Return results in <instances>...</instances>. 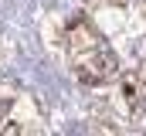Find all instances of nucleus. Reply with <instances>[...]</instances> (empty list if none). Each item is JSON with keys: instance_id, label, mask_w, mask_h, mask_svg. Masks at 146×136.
<instances>
[{"instance_id": "obj_1", "label": "nucleus", "mask_w": 146, "mask_h": 136, "mask_svg": "<svg viewBox=\"0 0 146 136\" xmlns=\"http://www.w3.org/2000/svg\"><path fill=\"white\" fill-rule=\"evenodd\" d=\"M3 112H7V102H3V99H0V116H3Z\"/></svg>"}]
</instances>
